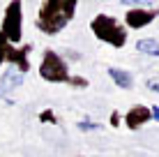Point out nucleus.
Instances as JSON below:
<instances>
[{"label": "nucleus", "mask_w": 159, "mask_h": 157, "mask_svg": "<svg viewBox=\"0 0 159 157\" xmlns=\"http://www.w3.org/2000/svg\"><path fill=\"white\" fill-rule=\"evenodd\" d=\"M7 46H9V42H7V37L0 32V65L5 62V53H7Z\"/></svg>", "instance_id": "obj_13"}, {"label": "nucleus", "mask_w": 159, "mask_h": 157, "mask_svg": "<svg viewBox=\"0 0 159 157\" xmlns=\"http://www.w3.org/2000/svg\"><path fill=\"white\" fill-rule=\"evenodd\" d=\"M136 48L145 56H152V58H159V42L157 39H139L136 42Z\"/></svg>", "instance_id": "obj_10"}, {"label": "nucleus", "mask_w": 159, "mask_h": 157, "mask_svg": "<svg viewBox=\"0 0 159 157\" xmlns=\"http://www.w3.org/2000/svg\"><path fill=\"white\" fill-rule=\"evenodd\" d=\"M148 90H152V93H159V81H148Z\"/></svg>", "instance_id": "obj_16"}, {"label": "nucleus", "mask_w": 159, "mask_h": 157, "mask_svg": "<svg viewBox=\"0 0 159 157\" xmlns=\"http://www.w3.org/2000/svg\"><path fill=\"white\" fill-rule=\"evenodd\" d=\"M157 14H159V9H129L125 14V23L129 28H143V25L152 23L157 19Z\"/></svg>", "instance_id": "obj_6"}, {"label": "nucleus", "mask_w": 159, "mask_h": 157, "mask_svg": "<svg viewBox=\"0 0 159 157\" xmlns=\"http://www.w3.org/2000/svg\"><path fill=\"white\" fill-rule=\"evenodd\" d=\"M30 51H32V44H23V46H12V44H9L7 46V53H5V60L16 65L19 72L25 74L30 69V60H28Z\"/></svg>", "instance_id": "obj_5"}, {"label": "nucleus", "mask_w": 159, "mask_h": 157, "mask_svg": "<svg viewBox=\"0 0 159 157\" xmlns=\"http://www.w3.org/2000/svg\"><path fill=\"white\" fill-rule=\"evenodd\" d=\"M39 76L48 83H67L69 81V69H67V62L58 56L56 51L46 48L42 56V65H39Z\"/></svg>", "instance_id": "obj_3"}, {"label": "nucleus", "mask_w": 159, "mask_h": 157, "mask_svg": "<svg viewBox=\"0 0 159 157\" xmlns=\"http://www.w3.org/2000/svg\"><path fill=\"white\" fill-rule=\"evenodd\" d=\"M111 125H113V127H118V125H120V113H118V111H113V113H111Z\"/></svg>", "instance_id": "obj_15"}, {"label": "nucleus", "mask_w": 159, "mask_h": 157, "mask_svg": "<svg viewBox=\"0 0 159 157\" xmlns=\"http://www.w3.org/2000/svg\"><path fill=\"white\" fill-rule=\"evenodd\" d=\"M150 118H152V111L148 109V106L139 104V106H131V109L125 113V125L129 129H139V127H143L145 122H150Z\"/></svg>", "instance_id": "obj_7"}, {"label": "nucleus", "mask_w": 159, "mask_h": 157, "mask_svg": "<svg viewBox=\"0 0 159 157\" xmlns=\"http://www.w3.org/2000/svg\"><path fill=\"white\" fill-rule=\"evenodd\" d=\"M39 120L42 122H58V118H56V113H53L51 109H46V111L39 113Z\"/></svg>", "instance_id": "obj_12"}, {"label": "nucleus", "mask_w": 159, "mask_h": 157, "mask_svg": "<svg viewBox=\"0 0 159 157\" xmlns=\"http://www.w3.org/2000/svg\"><path fill=\"white\" fill-rule=\"evenodd\" d=\"M152 111V118H157V120H159V109H157V106H155V109H150Z\"/></svg>", "instance_id": "obj_17"}, {"label": "nucleus", "mask_w": 159, "mask_h": 157, "mask_svg": "<svg viewBox=\"0 0 159 157\" xmlns=\"http://www.w3.org/2000/svg\"><path fill=\"white\" fill-rule=\"evenodd\" d=\"M108 76L116 81V85H120V88H127V90L131 88V83H134L131 74L125 72V69H120V67H108Z\"/></svg>", "instance_id": "obj_9"}, {"label": "nucleus", "mask_w": 159, "mask_h": 157, "mask_svg": "<svg viewBox=\"0 0 159 157\" xmlns=\"http://www.w3.org/2000/svg\"><path fill=\"white\" fill-rule=\"evenodd\" d=\"M79 127H81V129H99V125H95V122H88V120H81Z\"/></svg>", "instance_id": "obj_14"}, {"label": "nucleus", "mask_w": 159, "mask_h": 157, "mask_svg": "<svg viewBox=\"0 0 159 157\" xmlns=\"http://www.w3.org/2000/svg\"><path fill=\"white\" fill-rule=\"evenodd\" d=\"M76 14V0H46L37 14V28L44 35H58Z\"/></svg>", "instance_id": "obj_1"}, {"label": "nucleus", "mask_w": 159, "mask_h": 157, "mask_svg": "<svg viewBox=\"0 0 159 157\" xmlns=\"http://www.w3.org/2000/svg\"><path fill=\"white\" fill-rule=\"evenodd\" d=\"M67 83L74 85V88H88V79H83V76H69Z\"/></svg>", "instance_id": "obj_11"}, {"label": "nucleus", "mask_w": 159, "mask_h": 157, "mask_svg": "<svg viewBox=\"0 0 159 157\" xmlns=\"http://www.w3.org/2000/svg\"><path fill=\"white\" fill-rule=\"evenodd\" d=\"M21 28H23V12H21V2L19 0H14V2L7 5V9H5V19H2V35L7 37L9 44H19L21 37H23V32H21Z\"/></svg>", "instance_id": "obj_4"}, {"label": "nucleus", "mask_w": 159, "mask_h": 157, "mask_svg": "<svg viewBox=\"0 0 159 157\" xmlns=\"http://www.w3.org/2000/svg\"><path fill=\"white\" fill-rule=\"evenodd\" d=\"M19 85H23V74L21 72H14V69H7V72L2 74V79H0V90H14L19 88Z\"/></svg>", "instance_id": "obj_8"}, {"label": "nucleus", "mask_w": 159, "mask_h": 157, "mask_svg": "<svg viewBox=\"0 0 159 157\" xmlns=\"http://www.w3.org/2000/svg\"><path fill=\"white\" fill-rule=\"evenodd\" d=\"M90 30L95 32L97 39L106 42V44H111L116 48H122L125 42H127V30H125V25L120 23L118 19L106 16V14H97L95 19H92V23H90Z\"/></svg>", "instance_id": "obj_2"}]
</instances>
